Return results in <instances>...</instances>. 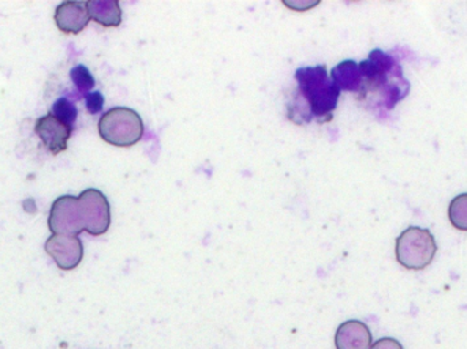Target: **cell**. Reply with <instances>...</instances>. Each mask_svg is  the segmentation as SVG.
<instances>
[{
	"label": "cell",
	"instance_id": "2",
	"mask_svg": "<svg viewBox=\"0 0 467 349\" xmlns=\"http://www.w3.org/2000/svg\"><path fill=\"white\" fill-rule=\"evenodd\" d=\"M294 77L298 84L299 93L306 101L309 120L313 118L318 119V122L332 120V115L339 101L340 89L329 78L326 66L298 68Z\"/></svg>",
	"mask_w": 467,
	"mask_h": 349
},
{
	"label": "cell",
	"instance_id": "13",
	"mask_svg": "<svg viewBox=\"0 0 467 349\" xmlns=\"http://www.w3.org/2000/svg\"><path fill=\"white\" fill-rule=\"evenodd\" d=\"M49 114L60 122L65 123V125L74 128V123H76L77 117H78V109L67 98H60L52 104Z\"/></svg>",
	"mask_w": 467,
	"mask_h": 349
},
{
	"label": "cell",
	"instance_id": "18",
	"mask_svg": "<svg viewBox=\"0 0 467 349\" xmlns=\"http://www.w3.org/2000/svg\"><path fill=\"white\" fill-rule=\"evenodd\" d=\"M370 349H403V345L398 340L384 337V339L378 340L375 344H372Z\"/></svg>",
	"mask_w": 467,
	"mask_h": 349
},
{
	"label": "cell",
	"instance_id": "17",
	"mask_svg": "<svg viewBox=\"0 0 467 349\" xmlns=\"http://www.w3.org/2000/svg\"><path fill=\"white\" fill-rule=\"evenodd\" d=\"M320 2H309V0H288L283 2V5H287L288 8L294 11H306L310 8L316 7Z\"/></svg>",
	"mask_w": 467,
	"mask_h": 349
},
{
	"label": "cell",
	"instance_id": "1",
	"mask_svg": "<svg viewBox=\"0 0 467 349\" xmlns=\"http://www.w3.org/2000/svg\"><path fill=\"white\" fill-rule=\"evenodd\" d=\"M364 78L362 92L381 90L387 109H392L408 96L410 84L403 77L400 63L381 49H373L369 57L358 63Z\"/></svg>",
	"mask_w": 467,
	"mask_h": 349
},
{
	"label": "cell",
	"instance_id": "10",
	"mask_svg": "<svg viewBox=\"0 0 467 349\" xmlns=\"http://www.w3.org/2000/svg\"><path fill=\"white\" fill-rule=\"evenodd\" d=\"M372 342V332L361 321H346L335 334L337 349H370Z\"/></svg>",
	"mask_w": 467,
	"mask_h": 349
},
{
	"label": "cell",
	"instance_id": "6",
	"mask_svg": "<svg viewBox=\"0 0 467 349\" xmlns=\"http://www.w3.org/2000/svg\"><path fill=\"white\" fill-rule=\"evenodd\" d=\"M52 235L78 236L84 230L78 197L63 195L52 203L48 220Z\"/></svg>",
	"mask_w": 467,
	"mask_h": 349
},
{
	"label": "cell",
	"instance_id": "7",
	"mask_svg": "<svg viewBox=\"0 0 467 349\" xmlns=\"http://www.w3.org/2000/svg\"><path fill=\"white\" fill-rule=\"evenodd\" d=\"M44 249L62 271H73L84 258V246L78 236L52 235Z\"/></svg>",
	"mask_w": 467,
	"mask_h": 349
},
{
	"label": "cell",
	"instance_id": "3",
	"mask_svg": "<svg viewBox=\"0 0 467 349\" xmlns=\"http://www.w3.org/2000/svg\"><path fill=\"white\" fill-rule=\"evenodd\" d=\"M99 134L107 144L118 148H130L144 137V122L134 109L115 107L99 120Z\"/></svg>",
	"mask_w": 467,
	"mask_h": 349
},
{
	"label": "cell",
	"instance_id": "5",
	"mask_svg": "<svg viewBox=\"0 0 467 349\" xmlns=\"http://www.w3.org/2000/svg\"><path fill=\"white\" fill-rule=\"evenodd\" d=\"M84 230L89 235L101 236L111 225V208L103 192L88 189L78 197Z\"/></svg>",
	"mask_w": 467,
	"mask_h": 349
},
{
	"label": "cell",
	"instance_id": "9",
	"mask_svg": "<svg viewBox=\"0 0 467 349\" xmlns=\"http://www.w3.org/2000/svg\"><path fill=\"white\" fill-rule=\"evenodd\" d=\"M55 24L60 32L78 35L89 24L87 2H63L55 10Z\"/></svg>",
	"mask_w": 467,
	"mask_h": 349
},
{
	"label": "cell",
	"instance_id": "16",
	"mask_svg": "<svg viewBox=\"0 0 467 349\" xmlns=\"http://www.w3.org/2000/svg\"><path fill=\"white\" fill-rule=\"evenodd\" d=\"M85 106L90 115L99 114L104 107V96L100 92H90L85 95Z\"/></svg>",
	"mask_w": 467,
	"mask_h": 349
},
{
	"label": "cell",
	"instance_id": "11",
	"mask_svg": "<svg viewBox=\"0 0 467 349\" xmlns=\"http://www.w3.org/2000/svg\"><path fill=\"white\" fill-rule=\"evenodd\" d=\"M335 85L339 87L340 92H362L364 78H362L359 65L354 60H345L335 66L331 70V77Z\"/></svg>",
	"mask_w": 467,
	"mask_h": 349
},
{
	"label": "cell",
	"instance_id": "4",
	"mask_svg": "<svg viewBox=\"0 0 467 349\" xmlns=\"http://www.w3.org/2000/svg\"><path fill=\"white\" fill-rule=\"evenodd\" d=\"M438 244L430 230L409 227L400 233L395 244L397 261L409 271H422L435 260Z\"/></svg>",
	"mask_w": 467,
	"mask_h": 349
},
{
	"label": "cell",
	"instance_id": "8",
	"mask_svg": "<svg viewBox=\"0 0 467 349\" xmlns=\"http://www.w3.org/2000/svg\"><path fill=\"white\" fill-rule=\"evenodd\" d=\"M35 131L43 142L44 148L51 155L57 156L67 149L68 139H71V134H73V128L65 125V123L48 114L36 122Z\"/></svg>",
	"mask_w": 467,
	"mask_h": 349
},
{
	"label": "cell",
	"instance_id": "14",
	"mask_svg": "<svg viewBox=\"0 0 467 349\" xmlns=\"http://www.w3.org/2000/svg\"><path fill=\"white\" fill-rule=\"evenodd\" d=\"M449 219L457 230L467 231V194H461L449 206Z\"/></svg>",
	"mask_w": 467,
	"mask_h": 349
},
{
	"label": "cell",
	"instance_id": "15",
	"mask_svg": "<svg viewBox=\"0 0 467 349\" xmlns=\"http://www.w3.org/2000/svg\"><path fill=\"white\" fill-rule=\"evenodd\" d=\"M70 77L77 89L81 93H85V95L90 93V90L95 87V78H93L92 74L84 65H78L71 68Z\"/></svg>",
	"mask_w": 467,
	"mask_h": 349
},
{
	"label": "cell",
	"instance_id": "12",
	"mask_svg": "<svg viewBox=\"0 0 467 349\" xmlns=\"http://www.w3.org/2000/svg\"><path fill=\"white\" fill-rule=\"evenodd\" d=\"M90 19L104 27H118L122 24V8L117 0H90L87 2Z\"/></svg>",
	"mask_w": 467,
	"mask_h": 349
}]
</instances>
